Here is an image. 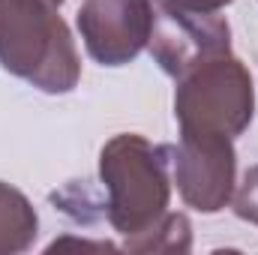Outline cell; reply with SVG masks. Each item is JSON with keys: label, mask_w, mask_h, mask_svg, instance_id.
I'll use <instances>...</instances> for the list:
<instances>
[{"label": "cell", "mask_w": 258, "mask_h": 255, "mask_svg": "<svg viewBox=\"0 0 258 255\" xmlns=\"http://www.w3.org/2000/svg\"><path fill=\"white\" fill-rule=\"evenodd\" d=\"M0 66L42 93L75 90L81 57L54 0H0Z\"/></svg>", "instance_id": "obj_1"}, {"label": "cell", "mask_w": 258, "mask_h": 255, "mask_svg": "<svg viewBox=\"0 0 258 255\" xmlns=\"http://www.w3.org/2000/svg\"><path fill=\"white\" fill-rule=\"evenodd\" d=\"M99 180L108 192L105 216L111 228L123 237L144 234L168 213L171 150L135 132L114 135L99 153Z\"/></svg>", "instance_id": "obj_2"}, {"label": "cell", "mask_w": 258, "mask_h": 255, "mask_svg": "<svg viewBox=\"0 0 258 255\" xmlns=\"http://www.w3.org/2000/svg\"><path fill=\"white\" fill-rule=\"evenodd\" d=\"M255 114V84L234 54L213 57L177 78L174 117L189 135H243Z\"/></svg>", "instance_id": "obj_3"}, {"label": "cell", "mask_w": 258, "mask_h": 255, "mask_svg": "<svg viewBox=\"0 0 258 255\" xmlns=\"http://www.w3.org/2000/svg\"><path fill=\"white\" fill-rule=\"evenodd\" d=\"M147 51L174 81L213 57L231 54V27L216 12H192L153 0V30Z\"/></svg>", "instance_id": "obj_4"}, {"label": "cell", "mask_w": 258, "mask_h": 255, "mask_svg": "<svg viewBox=\"0 0 258 255\" xmlns=\"http://www.w3.org/2000/svg\"><path fill=\"white\" fill-rule=\"evenodd\" d=\"M171 150V183L186 207L198 213H219L231 204L237 186V153L234 141L222 135H189L180 132Z\"/></svg>", "instance_id": "obj_5"}, {"label": "cell", "mask_w": 258, "mask_h": 255, "mask_svg": "<svg viewBox=\"0 0 258 255\" xmlns=\"http://www.w3.org/2000/svg\"><path fill=\"white\" fill-rule=\"evenodd\" d=\"M78 30L96 63L126 66L150 42L153 0H81Z\"/></svg>", "instance_id": "obj_6"}, {"label": "cell", "mask_w": 258, "mask_h": 255, "mask_svg": "<svg viewBox=\"0 0 258 255\" xmlns=\"http://www.w3.org/2000/svg\"><path fill=\"white\" fill-rule=\"evenodd\" d=\"M39 216L24 192L0 180V255H15L33 246Z\"/></svg>", "instance_id": "obj_7"}, {"label": "cell", "mask_w": 258, "mask_h": 255, "mask_svg": "<svg viewBox=\"0 0 258 255\" xmlns=\"http://www.w3.org/2000/svg\"><path fill=\"white\" fill-rule=\"evenodd\" d=\"M126 252H189L192 225L183 213H165L153 228L123 240Z\"/></svg>", "instance_id": "obj_8"}, {"label": "cell", "mask_w": 258, "mask_h": 255, "mask_svg": "<svg viewBox=\"0 0 258 255\" xmlns=\"http://www.w3.org/2000/svg\"><path fill=\"white\" fill-rule=\"evenodd\" d=\"M231 207H234V216H237V219L258 225V165H252V168L243 174V180L234 186Z\"/></svg>", "instance_id": "obj_9"}, {"label": "cell", "mask_w": 258, "mask_h": 255, "mask_svg": "<svg viewBox=\"0 0 258 255\" xmlns=\"http://www.w3.org/2000/svg\"><path fill=\"white\" fill-rule=\"evenodd\" d=\"M171 6H180V9H192V12H219L225 9L231 0H165Z\"/></svg>", "instance_id": "obj_10"}, {"label": "cell", "mask_w": 258, "mask_h": 255, "mask_svg": "<svg viewBox=\"0 0 258 255\" xmlns=\"http://www.w3.org/2000/svg\"><path fill=\"white\" fill-rule=\"evenodd\" d=\"M54 3H57V6H60V3H63V0H54Z\"/></svg>", "instance_id": "obj_11"}]
</instances>
